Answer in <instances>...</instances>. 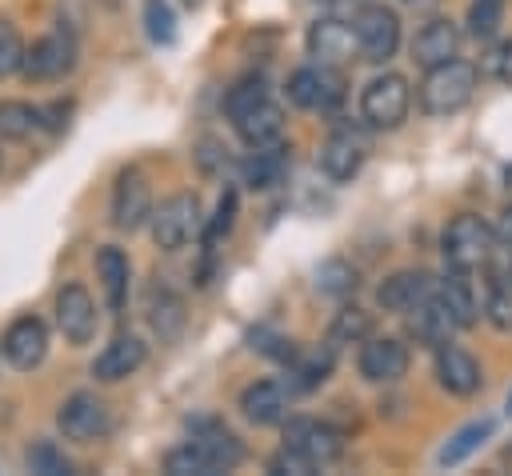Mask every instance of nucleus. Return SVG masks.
<instances>
[{
  "mask_svg": "<svg viewBox=\"0 0 512 476\" xmlns=\"http://www.w3.org/2000/svg\"><path fill=\"white\" fill-rule=\"evenodd\" d=\"M436 276L432 272H424V268H400V272H392L380 288H376V304L384 308V312H412L416 304H424L432 292H436Z\"/></svg>",
  "mask_w": 512,
  "mask_h": 476,
  "instance_id": "14",
  "label": "nucleus"
},
{
  "mask_svg": "<svg viewBox=\"0 0 512 476\" xmlns=\"http://www.w3.org/2000/svg\"><path fill=\"white\" fill-rule=\"evenodd\" d=\"M244 460V444L232 432H200L192 440H184L180 448L168 452V472L172 476H212V472H228Z\"/></svg>",
  "mask_w": 512,
  "mask_h": 476,
  "instance_id": "1",
  "label": "nucleus"
},
{
  "mask_svg": "<svg viewBox=\"0 0 512 476\" xmlns=\"http://www.w3.org/2000/svg\"><path fill=\"white\" fill-rule=\"evenodd\" d=\"M260 100H268V84H264V76H244V80H236V84L228 88V96H224V112H228V120H232V116H240L244 108L260 104Z\"/></svg>",
  "mask_w": 512,
  "mask_h": 476,
  "instance_id": "33",
  "label": "nucleus"
},
{
  "mask_svg": "<svg viewBox=\"0 0 512 476\" xmlns=\"http://www.w3.org/2000/svg\"><path fill=\"white\" fill-rule=\"evenodd\" d=\"M240 412L252 420V424H280L284 412H288V392L284 384L276 380H256L240 392Z\"/></svg>",
  "mask_w": 512,
  "mask_h": 476,
  "instance_id": "22",
  "label": "nucleus"
},
{
  "mask_svg": "<svg viewBox=\"0 0 512 476\" xmlns=\"http://www.w3.org/2000/svg\"><path fill=\"white\" fill-rule=\"evenodd\" d=\"M36 128H44V108L28 100H0V136L4 140H28Z\"/></svg>",
  "mask_w": 512,
  "mask_h": 476,
  "instance_id": "27",
  "label": "nucleus"
},
{
  "mask_svg": "<svg viewBox=\"0 0 512 476\" xmlns=\"http://www.w3.org/2000/svg\"><path fill=\"white\" fill-rule=\"evenodd\" d=\"M368 336H372V312H364V308H356V304L340 308L336 320H332V332H328L332 344H360V340H368Z\"/></svg>",
  "mask_w": 512,
  "mask_h": 476,
  "instance_id": "31",
  "label": "nucleus"
},
{
  "mask_svg": "<svg viewBox=\"0 0 512 476\" xmlns=\"http://www.w3.org/2000/svg\"><path fill=\"white\" fill-rule=\"evenodd\" d=\"M232 124L248 148H264V144H276L284 136V108L272 104V96H268V100L244 108L240 116H232Z\"/></svg>",
  "mask_w": 512,
  "mask_h": 476,
  "instance_id": "21",
  "label": "nucleus"
},
{
  "mask_svg": "<svg viewBox=\"0 0 512 476\" xmlns=\"http://www.w3.org/2000/svg\"><path fill=\"white\" fill-rule=\"evenodd\" d=\"M408 372V348L396 336H368L360 348V376L372 384H392Z\"/></svg>",
  "mask_w": 512,
  "mask_h": 476,
  "instance_id": "16",
  "label": "nucleus"
},
{
  "mask_svg": "<svg viewBox=\"0 0 512 476\" xmlns=\"http://www.w3.org/2000/svg\"><path fill=\"white\" fill-rule=\"evenodd\" d=\"M484 316L500 328V332H512V288L496 276L488 284V296H484Z\"/></svg>",
  "mask_w": 512,
  "mask_h": 476,
  "instance_id": "35",
  "label": "nucleus"
},
{
  "mask_svg": "<svg viewBox=\"0 0 512 476\" xmlns=\"http://www.w3.org/2000/svg\"><path fill=\"white\" fill-rule=\"evenodd\" d=\"M436 296L444 300V308H448V316H452V324H456V328H472V324H476L480 304H476V296H472L468 272L448 268V276L436 284Z\"/></svg>",
  "mask_w": 512,
  "mask_h": 476,
  "instance_id": "24",
  "label": "nucleus"
},
{
  "mask_svg": "<svg viewBox=\"0 0 512 476\" xmlns=\"http://www.w3.org/2000/svg\"><path fill=\"white\" fill-rule=\"evenodd\" d=\"M20 60H24V40L8 20H0V80L20 72Z\"/></svg>",
  "mask_w": 512,
  "mask_h": 476,
  "instance_id": "38",
  "label": "nucleus"
},
{
  "mask_svg": "<svg viewBox=\"0 0 512 476\" xmlns=\"http://www.w3.org/2000/svg\"><path fill=\"white\" fill-rule=\"evenodd\" d=\"M72 64H76V44L64 28H56V32H44L40 40H32L24 48L20 76L28 84H48V80H60L64 72H72Z\"/></svg>",
  "mask_w": 512,
  "mask_h": 476,
  "instance_id": "7",
  "label": "nucleus"
},
{
  "mask_svg": "<svg viewBox=\"0 0 512 476\" xmlns=\"http://www.w3.org/2000/svg\"><path fill=\"white\" fill-rule=\"evenodd\" d=\"M340 100H344V76L332 64L296 68L288 76V104H296V108H320V112H328Z\"/></svg>",
  "mask_w": 512,
  "mask_h": 476,
  "instance_id": "9",
  "label": "nucleus"
},
{
  "mask_svg": "<svg viewBox=\"0 0 512 476\" xmlns=\"http://www.w3.org/2000/svg\"><path fill=\"white\" fill-rule=\"evenodd\" d=\"M24 460H28V468L40 472V476H64V472H68V460L60 456V448H56L52 440H36Z\"/></svg>",
  "mask_w": 512,
  "mask_h": 476,
  "instance_id": "37",
  "label": "nucleus"
},
{
  "mask_svg": "<svg viewBox=\"0 0 512 476\" xmlns=\"http://www.w3.org/2000/svg\"><path fill=\"white\" fill-rule=\"evenodd\" d=\"M148 228H152L156 248H164V252L184 248V244H188L192 236H200V228H204L196 192H176V196H168L160 208H152Z\"/></svg>",
  "mask_w": 512,
  "mask_h": 476,
  "instance_id": "3",
  "label": "nucleus"
},
{
  "mask_svg": "<svg viewBox=\"0 0 512 476\" xmlns=\"http://www.w3.org/2000/svg\"><path fill=\"white\" fill-rule=\"evenodd\" d=\"M56 424H60L64 440L92 444V440H100V436L112 428V416H108V404H104L96 392H72V396L60 404Z\"/></svg>",
  "mask_w": 512,
  "mask_h": 476,
  "instance_id": "8",
  "label": "nucleus"
},
{
  "mask_svg": "<svg viewBox=\"0 0 512 476\" xmlns=\"http://www.w3.org/2000/svg\"><path fill=\"white\" fill-rule=\"evenodd\" d=\"M456 48H460V28H456L452 20H444V16H436V20H428V24L416 32V40H412V60H416L420 68H436V64L452 60Z\"/></svg>",
  "mask_w": 512,
  "mask_h": 476,
  "instance_id": "20",
  "label": "nucleus"
},
{
  "mask_svg": "<svg viewBox=\"0 0 512 476\" xmlns=\"http://www.w3.org/2000/svg\"><path fill=\"white\" fill-rule=\"evenodd\" d=\"M356 268L348 264V260H324L320 268H316V288L324 292V296H348V292H356Z\"/></svg>",
  "mask_w": 512,
  "mask_h": 476,
  "instance_id": "32",
  "label": "nucleus"
},
{
  "mask_svg": "<svg viewBox=\"0 0 512 476\" xmlns=\"http://www.w3.org/2000/svg\"><path fill=\"white\" fill-rule=\"evenodd\" d=\"M284 448L300 452L312 468H320L344 452V432L324 424V420H288L284 424Z\"/></svg>",
  "mask_w": 512,
  "mask_h": 476,
  "instance_id": "10",
  "label": "nucleus"
},
{
  "mask_svg": "<svg viewBox=\"0 0 512 476\" xmlns=\"http://www.w3.org/2000/svg\"><path fill=\"white\" fill-rule=\"evenodd\" d=\"M500 12H504V0H472L468 4V32L476 40H488L500 28Z\"/></svg>",
  "mask_w": 512,
  "mask_h": 476,
  "instance_id": "36",
  "label": "nucleus"
},
{
  "mask_svg": "<svg viewBox=\"0 0 512 476\" xmlns=\"http://www.w3.org/2000/svg\"><path fill=\"white\" fill-rule=\"evenodd\" d=\"M324 4H332V8H336V12H352V8H356V12H360V8H364V4H360V0H324Z\"/></svg>",
  "mask_w": 512,
  "mask_h": 476,
  "instance_id": "42",
  "label": "nucleus"
},
{
  "mask_svg": "<svg viewBox=\"0 0 512 476\" xmlns=\"http://www.w3.org/2000/svg\"><path fill=\"white\" fill-rule=\"evenodd\" d=\"M280 152H284L280 140H276V144H264V148H252V156L244 160V180H248L252 188L276 184L280 172H284V156H280Z\"/></svg>",
  "mask_w": 512,
  "mask_h": 476,
  "instance_id": "28",
  "label": "nucleus"
},
{
  "mask_svg": "<svg viewBox=\"0 0 512 476\" xmlns=\"http://www.w3.org/2000/svg\"><path fill=\"white\" fill-rule=\"evenodd\" d=\"M232 220H236V188H224V196H220V204H216V216L208 220L204 240H208V244H216V240L232 228Z\"/></svg>",
  "mask_w": 512,
  "mask_h": 476,
  "instance_id": "39",
  "label": "nucleus"
},
{
  "mask_svg": "<svg viewBox=\"0 0 512 476\" xmlns=\"http://www.w3.org/2000/svg\"><path fill=\"white\" fill-rule=\"evenodd\" d=\"M492 232H496V240H500V244H508V248H512V204L500 212V224H496Z\"/></svg>",
  "mask_w": 512,
  "mask_h": 476,
  "instance_id": "41",
  "label": "nucleus"
},
{
  "mask_svg": "<svg viewBox=\"0 0 512 476\" xmlns=\"http://www.w3.org/2000/svg\"><path fill=\"white\" fill-rule=\"evenodd\" d=\"M148 308H152V328H156L164 340H172V336L180 332V324H184V304H180L164 284H156Z\"/></svg>",
  "mask_w": 512,
  "mask_h": 476,
  "instance_id": "30",
  "label": "nucleus"
},
{
  "mask_svg": "<svg viewBox=\"0 0 512 476\" xmlns=\"http://www.w3.org/2000/svg\"><path fill=\"white\" fill-rule=\"evenodd\" d=\"M496 76H500V84L512 88V40H504L496 52Z\"/></svg>",
  "mask_w": 512,
  "mask_h": 476,
  "instance_id": "40",
  "label": "nucleus"
},
{
  "mask_svg": "<svg viewBox=\"0 0 512 476\" xmlns=\"http://www.w3.org/2000/svg\"><path fill=\"white\" fill-rule=\"evenodd\" d=\"M488 436H492V420H488V416H484V420L464 424V428H460V432H456V436L436 452V464H440V468H456V464H464V460H468V456H472Z\"/></svg>",
  "mask_w": 512,
  "mask_h": 476,
  "instance_id": "26",
  "label": "nucleus"
},
{
  "mask_svg": "<svg viewBox=\"0 0 512 476\" xmlns=\"http://www.w3.org/2000/svg\"><path fill=\"white\" fill-rule=\"evenodd\" d=\"M148 216H152L148 180L140 168H124L116 176V188H112V224L120 232H136L140 224H148Z\"/></svg>",
  "mask_w": 512,
  "mask_h": 476,
  "instance_id": "11",
  "label": "nucleus"
},
{
  "mask_svg": "<svg viewBox=\"0 0 512 476\" xmlns=\"http://www.w3.org/2000/svg\"><path fill=\"white\" fill-rule=\"evenodd\" d=\"M308 52H312L320 64L340 68V64L352 60V52H356V32H352L344 20L324 16V20H316V24L308 28Z\"/></svg>",
  "mask_w": 512,
  "mask_h": 476,
  "instance_id": "18",
  "label": "nucleus"
},
{
  "mask_svg": "<svg viewBox=\"0 0 512 476\" xmlns=\"http://www.w3.org/2000/svg\"><path fill=\"white\" fill-rule=\"evenodd\" d=\"M492 244H496V232H492L480 216H472V212L456 216V220L444 228V240H440L448 268H460V272L480 268V264L492 256Z\"/></svg>",
  "mask_w": 512,
  "mask_h": 476,
  "instance_id": "5",
  "label": "nucleus"
},
{
  "mask_svg": "<svg viewBox=\"0 0 512 476\" xmlns=\"http://www.w3.org/2000/svg\"><path fill=\"white\" fill-rule=\"evenodd\" d=\"M96 272H100V288L112 312H120L128 304V256L116 244H104L96 252Z\"/></svg>",
  "mask_w": 512,
  "mask_h": 476,
  "instance_id": "25",
  "label": "nucleus"
},
{
  "mask_svg": "<svg viewBox=\"0 0 512 476\" xmlns=\"http://www.w3.org/2000/svg\"><path fill=\"white\" fill-rule=\"evenodd\" d=\"M508 412H512V396H508Z\"/></svg>",
  "mask_w": 512,
  "mask_h": 476,
  "instance_id": "43",
  "label": "nucleus"
},
{
  "mask_svg": "<svg viewBox=\"0 0 512 476\" xmlns=\"http://www.w3.org/2000/svg\"><path fill=\"white\" fill-rule=\"evenodd\" d=\"M144 28H148L152 44H172L176 40V16H172L168 0H144Z\"/></svg>",
  "mask_w": 512,
  "mask_h": 476,
  "instance_id": "34",
  "label": "nucleus"
},
{
  "mask_svg": "<svg viewBox=\"0 0 512 476\" xmlns=\"http://www.w3.org/2000/svg\"><path fill=\"white\" fill-rule=\"evenodd\" d=\"M476 64H468V60H444V64H436V68H424V80H420V108L428 112V116H452V112H460L468 100H472V92H476Z\"/></svg>",
  "mask_w": 512,
  "mask_h": 476,
  "instance_id": "2",
  "label": "nucleus"
},
{
  "mask_svg": "<svg viewBox=\"0 0 512 476\" xmlns=\"http://www.w3.org/2000/svg\"><path fill=\"white\" fill-rule=\"evenodd\" d=\"M436 380H440V388L452 392V396H472L484 376H480V364H476L472 352H464L460 344L444 340V344L436 348Z\"/></svg>",
  "mask_w": 512,
  "mask_h": 476,
  "instance_id": "17",
  "label": "nucleus"
},
{
  "mask_svg": "<svg viewBox=\"0 0 512 476\" xmlns=\"http://www.w3.org/2000/svg\"><path fill=\"white\" fill-rule=\"evenodd\" d=\"M364 160H368V136H364L360 128H336V132L324 140V148H320V168H324V176L336 180V184L352 180V176L364 168Z\"/></svg>",
  "mask_w": 512,
  "mask_h": 476,
  "instance_id": "12",
  "label": "nucleus"
},
{
  "mask_svg": "<svg viewBox=\"0 0 512 476\" xmlns=\"http://www.w3.org/2000/svg\"><path fill=\"white\" fill-rule=\"evenodd\" d=\"M408 104H412V92L400 72L372 76L360 92V116L368 128H400L408 116Z\"/></svg>",
  "mask_w": 512,
  "mask_h": 476,
  "instance_id": "4",
  "label": "nucleus"
},
{
  "mask_svg": "<svg viewBox=\"0 0 512 476\" xmlns=\"http://www.w3.org/2000/svg\"><path fill=\"white\" fill-rule=\"evenodd\" d=\"M352 32H356V52L372 64H384L400 48V16L384 4H364L352 20Z\"/></svg>",
  "mask_w": 512,
  "mask_h": 476,
  "instance_id": "6",
  "label": "nucleus"
},
{
  "mask_svg": "<svg viewBox=\"0 0 512 476\" xmlns=\"http://www.w3.org/2000/svg\"><path fill=\"white\" fill-rule=\"evenodd\" d=\"M332 356H336V344H328L324 352H312V356L296 360L292 372H288V392H308V388L324 384L328 372H332Z\"/></svg>",
  "mask_w": 512,
  "mask_h": 476,
  "instance_id": "29",
  "label": "nucleus"
},
{
  "mask_svg": "<svg viewBox=\"0 0 512 476\" xmlns=\"http://www.w3.org/2000/svg\"><path fill=\"white\" fill-rule=\"evenodd\" d=\"M0 352H4V360H8L12 368L32 372V368L44 360V352H48V328H44V320H40V316H20V320H12L8 332H4V340H0Z\"/></svg>",
  "mask_w": 512,
  "mask_h": 476,
  "instance_id": "15",
  "label": "nucleus"
},
{
  "mask_svg": "<svg viewBox=\"0 0 512 476\" xmlns=\"http://www.w3.org/2000/svg\"><path fill=\"white\" fill-rule=\"evenodd\" d=\"M144 360H148L144 340H136V336H116V340L104 344V352L92 360V376H96L100 384H116V380L132 376Z\"/></svg>",
  "mask_w": 512,
  "mask_h": 476,
  "instance_id": "19",
  "label": "nucleus"
},
{
  "mask_svg": "<svg viewBox=\"0 0 512 476\" xmlns=\"http://www.w3.org/2000/svg\"><path fill=\"white\" fill-rule=\"evenodd\" d=\"M452 316H448V308H444V300L432 292L424 304H416L412 312H408V332H412V340L416 344H428V348H440L448 336H452Z\"/></svg>",
  "mask_w": 512,
  "mask_h": 476,
  "instance_id": "23",
  "label": "nucleus"
},
{
  "mask_svg": "<svg viewBox=\"0 0 512 476\" xmlns=\"http://www.w3.org/2000/svg\"><path fill=\"white\" fill-rule=\"evenodd\" d=\"M56 328L68 344H88L96 336V300L84 284H64L56 292Z\"/></svg>",
  "mask_w": 512,
  "mask_h": 476,
  "instance_id": "13",
  "label": "nucleus"
}]
</instances>
